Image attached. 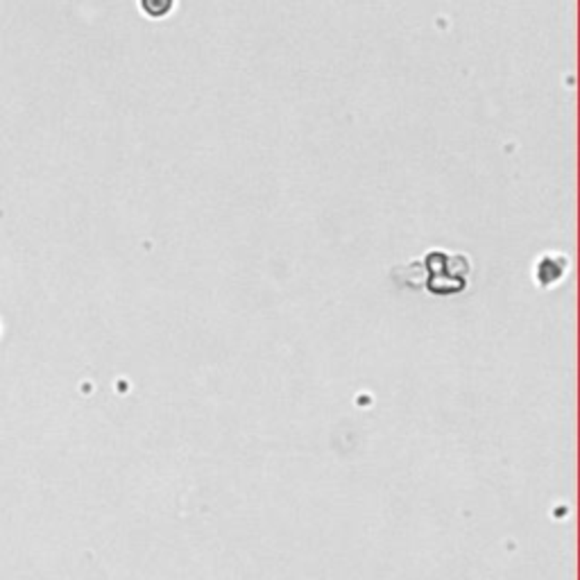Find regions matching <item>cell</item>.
I'll return each instance as SVG.
<instances>
[{
  "instance_id": "1",
  "label": "cell",
  "mask_w": 580,
  "mask_h": 580,
  "mask_svg": "<svg viewBox=\"0 0 580 580\" xmlns=\"http://www.w3.org/2000/svg\"><path fill=\"white\" fill-rule=\"evenodd\" d=\"M143 11H147L150 16H164L170 11L172 0H141Z\"/></svg>"
}]
</instances>
